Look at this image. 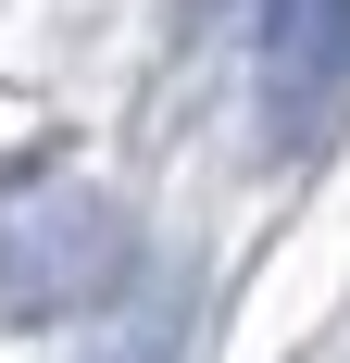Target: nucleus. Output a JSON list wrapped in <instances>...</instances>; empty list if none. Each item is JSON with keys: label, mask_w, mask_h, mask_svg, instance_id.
<instances>
[{"label": "nucleus", "mask_w": 350, "mask_h": 363, "mask_svg": "<svg viewBox=\"0 0 350 363\" xmlns=\"http://www.w3.org/2000/svg\"><path fill=\"white\" fill-rule=\"evenodd\" d=\"M125 276V225L88 176H26V201H0V313H75Z\"/></svg>", "instance_id": "f257e3e1"}, {"label": "nucleus", "mask_w": 350, "mask_h": 363, "mask_svg": "<svg viewBox=\"0 0 350 363\" xmlns=\"http://www.w3.org/2000/svg\"><path fill=\"white\" fill-rule=\"evenodd\" d=\"M263 113L288 138L350 113V0H263Z\"/></svg>", "instance_id": "f03ea898"}, {"label": "nucleus", "mask_w": 350, "mask_h": 363, "mask_svg": "<svg viewBox=\"0 0 350 363\" xmlns=\"http://www.w3.org/2000/svg\"><path fill=\"white\" fill-rule=\"evenodd\" d=\"M138 363H163V351H138Z\"/></svg>", "instance_id": "7ed1b4c3"}]
</instances>
